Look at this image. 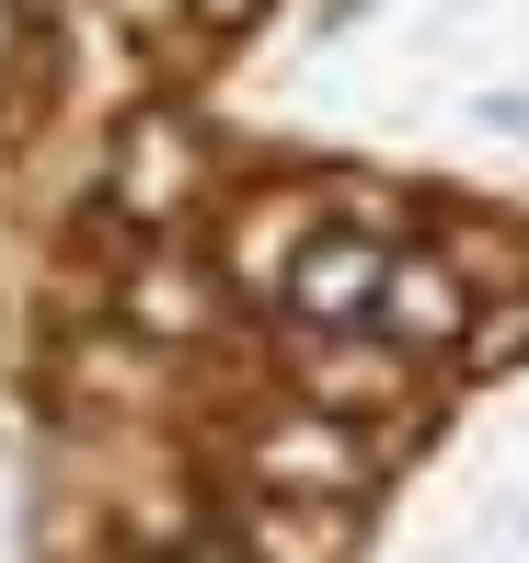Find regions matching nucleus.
I'll return each mask as SVG.
<instances>
[{"mask_svg": "<svg viewBox=\"0 0 529 563\" xmlns=\"http://www.w3.org/2000/svg\"><path fill=\"white\" fill-rule=\"evenodd\" d=\"M368 322H381L392 345H461L472 334V265H449V253H392Z\"/></svg>", "mask_w": 529, "mask_h": 563, "instance_id": "obj_2", "label": "nucleus"}, {"mask_svg": "<svg viewBox=\"0 0 529 563\" xmlns=\"http://www.w3.org/2000/svg\"><path fill=\"white\" fill-rule=\"evenodd\" d=\"M265 0H196V23H208V35H231V23H254Z\"/></svg>", "mask_w": 529, "mask_h": 563, "instance_id": "obj_9", "label": "nucleus"}, {"mask_svg": "<svg viewBox=\"0 0 529 563\" xmlns=\"http://www.w3.org/2000/svg\"><path fill=\"white\" fill-rule=\"evenodd\" d=\"M299 242H311V208H299V196H265V208L231 230V276H242V288H276Z\"/></svg>", "mask_w": 529, "mask_h": 563, "instance_id": "obj_7", "label": "nucleus"}, {"mask_svg": "<svg viewBox=\"0 0 529 563\" xmlns=\"http://www.w3.org/2000/svg\"><path fill=\"white\" fill-rule=\"evenodd\" d=\"M368 472H381L368 426L357 415H322V402H299V415H276L254 438V483H265V495H368Z\"/></svg>", "mask_w": 529, "mask_h": 563, "instance_id": "obj_1", "label": "nucleus"}, {"mask_svg": "<svg viewBox=\"0 0 529 563\" xmlns=\"http://www.w3.org/2000/svg\"><path fill=\"white\" fill-rule=\"evenodd\" d=\"M357 518L345 495H254L242 506V563H345Z\"/></svg>", "mask_w": 529, "mask_h": 563, "instance_id": "obj_5", "label": "nucleus"}, {"mask_svg": "<svg viewBox=\"0 0 529 563\" xmlns=\"http://www.w3.org/2000/svg\"><path fill=\"white\" fill-rule=\"evenodd\" d=\"M299 391L322 402V415H403L415 402V345H357V334H334V345H311L299 356Z\"/></svg>", "mask_w": 529, "mask_h": 563, "instance_id": "obj_4", "label": "nucleus"}, {"mask_svg": "<svg viewBox=\"0 0 529 563\" xmlns=\"http://www.w3.org/2000/svg\"><path fill=\"white\" fill-rule=\"evenodd\" d=\"M381 265L392 253L381 242H357V230H334V242H299L288 253V276H276V299H288L299 322H368V299H381Z\"/></svg>", "mask_w": 529, "mask_h": 563, "instance_id": "obj_3", "label": "nucleus"}, {"mask_svg": "<svg viewBox=\"0 0 529 563\" xmlns=\"http://www.w3.org/2000/svg\"><path fill=\"white\" fill-rule=\"evenodd\" d=\"M69 563H104V552H69Z\"/></svg>", "mask_w": 529, "mask_h": 563, "instance_id": "obj_10", "label": "nucleus"}, {"mask_svg": "<svg viewBox=\"0 0 529 563\" xmlns=\"http://www.w3.org/2000/svg\"><path fill=\"white\" fill-rule=\"evenodd\" d=\"M128 311H139V322H162V334H173V322H208V288H185V276H150V288L128 299Z\"/></svg>", "mask_w": 529, "mask_h": 563, "instance_id": "obj_8", "label": "nucleus"}, {"mask_svg": "<svg viewBox=\"0 0 529 563\" xmlns=\"http://www.w3.org/2000/svg\"><path fill=\"white\" fill-rule=\"evenodd\" d=\"M185 185H196L185 126H173V115H150L139 139L115 150V208H128V219H173V208H185Z\"/></svg>", "mask_w": 529, "mask_h": 563, "instance_id": "obj_6", "label": "nucleus"}]
</instances>
